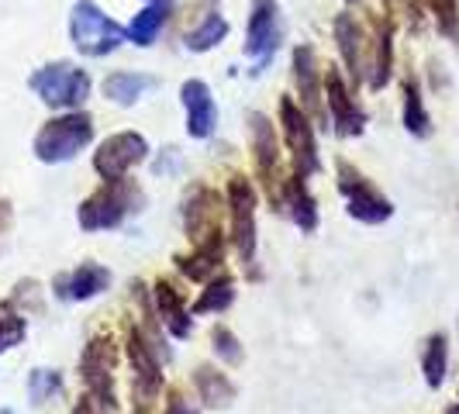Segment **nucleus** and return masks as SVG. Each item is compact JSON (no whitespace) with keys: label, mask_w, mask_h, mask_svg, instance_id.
Masks as SVG:
<instances>
[{"label":"nucleus","mask_w":459,"mask_h":414,"mask_svg":"<svg viewBox=\"0 0 459 414\" xmlns=\"http://www.w3.org/2000/svg\"><path fill=\"white\" fill-rule=\"evenodd\" d=\"M63 393V373L59 369H31V376H28V397H31V404H48L52 397H59Z\"/></svg>","instance_id":"obj_31"},{"label":"nucleus","mask_w":459,"mask_h":414,"mask_svg":"<svg viewBox=\"0 0 459 414\" xmlns=\"http://www.w3.org/2000/svg\"><path fill=\"white\" fill-rule=\"evenodd\" d=\"M149 4H169V0H149Z\"/></svg>","instance_id":"obj_38"},{"label":"nucleus","mask_w":459,"mask_h":414,"mask_svg":"<svg viewBox=\"0 0 459 414\" xmlns=\"http://www.w3.org/2000/svg\"><path fill=\"white\" fill-rule=\"evenodd\" d=\"M404 128L414 138H425L432 132V121H429V111L421 104V91L414 80H404Z\"/></svg>","instance_id":"obj_28"},{"label":"nucleus","mask_w":459,"mask_h":414,"mask_svg":"<svg viewBox=\"0 0 459 414\" xmlns=\"http://www.w3.org/2000/svg\"><path fill=\"white\" fill-rule=\"evenodd\" d=\"M93 138V117L87 111H66L52 117L35 135V156L42 162H69L80 149H87Z\"/></svg>","instance_id":"obj_2"},{"label":"nucleus","mask_w":459,"mask_h":414,"mask_svg":"<svg viewBox=\"0 0 459 414\" xmlns=\"http://www.w3.org/2000/svg\"><path fill=\"white\" fill-rule=\"evenodd\" d=\"M24 332H28V322H24V315L18 311V304L14 300H4L0 304V356L22 342Z\"/></svg>","instance_id":"obj_30"},{"label":"nucleus","mask_w":459,"mask_h":414,"mask_svg":"<svg viewBox=\"0 0 459 414\" xmlns=\"http://www.w3.org/2000/svg\"><path fill=\"white\" fill-rule=\"evenodd\" d=\"M283 207L290 211V218L300 225V231L318 229V204H315V197L307 194L304 177H298V173H294V177L283 184Z\"/></svg>","instance_id":"obj_22"},{"label":"nucleus","mask_w":459,"mask_h":414,"mask_svg":"<svg viewBox=\"0 0 459 414\" xmlns=\"http://www.w3.org/2000/svg\"><path fill=\"white\" fill-rule=\"evenodd\" d=\"M335 173H339V190H342L345 204H349V214L363 225H384L394 214V204L369 184L359 169H352L345 160L335 162Z\"/></svg>","instance_id":"obj_6"},{"label":"nucleus","mask_w":459,"mask_h":414,"mask_svg":"<svg viewBox=\"0 0 459 414\" xmlns=\"http://www.w3.org/2000/svg\"><path fill=\"white\" fill-rule=\"evenodd\" d=\"M7 229V204H4V197H0V231Z\"/></svg>","instance_id":"obj_37"},{"label":"nucleus","mask_w":459,"mask_h":414,"mask_svg":"<svg viewBox=\"0 0 459 414\" xmlns=\"http://www.w3.org/2000/svg\"><path fill=\"white\" fill-rule=\"evenodd\" d=\"M152 87H156V76H149V73H111L104 80V97L121 104V108H132Z\"/></svg>","instance_id":"obj_21"},{"label":"nucleus","mask_w":459,"mask_h":414,"mask_svg":"<svg viewBox=\"0 0 459 414\" xmlns=\"http://www.w3.org/2000/svg\"><path fill=\"white\" fill-rule=\"evenodd\" d=\"M432 7H436L438 28H442L446 35H453V39H459V14H456V0H432Z\"/></svg>","instance_id":"obj_33"},{"label":"nucleus","mask_w":459,"mask_h":414,"mask_svg":"<svg viewBox=\"0 0 459 414\" xmlns=\"http://www.w3.org/2000/svg\"><path fill=\"white\" fill-rule=\"evenodd\" d=\"M149 160V142L138 132H117L104 138L93 152V169L100 180H121L128 177V169H135L138 162Z\"/></svg>","instance_id":"obj_9"},{"label":"nucleus","mask_w":459,"mask_h":414,"mask_svg":"<svg viewBox=\"0 0 459 414\" xmlns=\"http://www.w3.org/2000/svg\"><path fill=\"white\" fill-rule=\"evenodd\" d=\"M135 414H145V404H142V408H138V411Z\"/></svg>","instance_id":"obj_39"},{"label":"nucleus","mask_w":459,"mask_h":414,"mask_svg":"<svg viewBox=\"0 0 459 414\" xmlns=\"http://www.w3.org/2000/svg\"><path fill=\"white\" fill-rule=\"evenodd\" d=\"M335 42H339V52H342V63L349 69V76L359 83L363 80V69H367V35L363 28L356 24L352 14H339L335 18Z\"/></svg>","instance_id":"obj_20"},{"label":"nucleus","mask_w":459,"mask_h":414,"mask_svg":"<svg viewBox=\"0 0 459 414\" xmlns=\"http://www.w3.org/2000/svg\"><path fill=\"white\" fill-rule=\"evenodd\" d=\"M152 169H156V177H177L180 173V149H162V156L152 162Z\"/></svg>","instance_id":"obj_34"},{"label":"nucleus","mask_w":459,"mask_h":414,"mask_svg":"<svg viewBox=\"0 0 459 414\" xmlns=\"http://www.w3.org/2000/svg\"><path fill=\"white\" fill-rule=\"evenodd\" d=\"M280 125H283V142H287L290 160H294V173L307 180L311 173L322 169V160H318L315 125H311V117L304 115V108L294 104V97L280 100Z\"/></svg>","instance_id":"obj_5"},{"label":"nucleus","mask_w":459,"mask_h":414,"mask_svg":"<svg viewBox=\"0 0 459 414\" xmlns=\"http://www.w3.org/2000/svg\"><path fill=\"white\" fill-rule=\"evenodd\" d=\"M221 259H225V235L214 231L211 238L197 242L190 255H177V266H180V273H184L186 280L204 283V280H214V276H218Z\"/></svg>","instance_id":"obj_18"},{"label":"nucleus","mask_w":459,"mask_h":414,"mask_svg":"<svg viewBox=\"0 0 459 414\" xmlns=\"http://www.w3.org/2000/svg\"><path fill=\"white\" fill-rule=\"evenodd\" d=\"M142 207V190H138L128 177L121 180H104V184L93 190L91 197L80 204L76 211V221L83 231H108L125 225V218Z\"/></svg>","instance_id":"obj_1"},{"label":"nucleus","mask_w":459,"mask_h":414,"mask_svg":"<svg viewBox=\"0 0 459 414\" xmlns=\"http://www.w3.org/2000/svg\"><path fill=\"white\" fill-rule=\"evenodd\" d=\"M166 18H169V4H149L145 11H138L135 22L128 24L125 31H128V39H132L135 46L149 48L152 42H156V35L162 31Z\"/></svg>","instance_id":"obj_24"},{"label":"nucleus","mask_w":459,"mask_h":414,"mask_svg":"<svg viewBox=\"0 0 459 414\" xmlns=\"http://www.w3.org/2000/svg\"><path fill=\"white\" fill-rule=\"evenodd\" d=\"M446 414H459V408H453V411H446Z\"/></svg>","instance_id":"obj_40"},{"label":"nucleus","mask_w":459,"mask_h":414,"mask_svg":"<svg viewBox=\"0 0 459 414\" xmlns=\"http://www.w3.org/2000/svg\"><path fill=\"white\" fill-rule=\"evenodd\" d=\"M211 349H214V356H218L221 363H229V367H238V363H242V342L235 339V332L225 328V324H214V328H211Z\"/></svg>","instance_id":"obj_32"},{"label":"nucleus","mask_w":459,"mask_h":414,"mask_svg":"<svg viewBox=\"0 0 459 414\" xmlns=\"http://www.w3.org/2000/svg\"><path fill=\"white\" fill-rule=\"evenodd\" d=\"M349 4H359V0H349Z\"/></svg>","instance_id":"obj_41"},{"label":"nucleus","mask_w":459,"mask_h":414,"mask_svg":"<svg viewBox=\"0 0 459 414\" xmlns=\"http://www.w3.org/2000/svg\"><path fill=\"white\" fill-rule=\"evenodd\" d=\"M73 414H93V397H91V393H87V397H83V401L73 408Z\"/></svg>","instance_id":"obj_36"},{"label":"nucleus","mask_w":459,"mask_h":414,"mask_svg":"<svg viewBox=\"0 0 459 414\" xmlns=\"http://www.w3.org/2000/svg\"><path fill=\"white\" fill-rule=\"evenodd\" d=\"M108 283H111V273H108L104 266H97V263H80L76 270L56 276V280H52V290H56L59 300H91V298H97V294H104Z\"/></svg>","instance_id":"obj_16"},{"label":"nucleus","mask_w":459,"mask_h":414,"mask_svg":"<svg viewBox=\"0 0 459 414\" xmlns=\"http://www.w3.org/2000/svg\"><path fill=\"white\" fill-rule=\"evenodd\" d=\"M229 214H231V242L242 255V263L255 259V186L246 177L229 180Z\"/></svg>","instance_id":"obj_11"},{"label":"nucleus","mask_w":459,"mask_h":414,"mask_svg":"<svg viewBox=\"0 0 459 414\" xmlns=\"http://www.w3.org/2000/svg\"><path fill=\"white\" fill-rule=\"evenodd\" d=\"M166 414H197V408H190L184 397L173 391L169 393V401H166Z\"/></svg>","instance_id":"obj_35"},{"label":"nucleus","mask_w":459,"mask_h":414,"mask_svg":"<svg viewBox=\"0 0 459 414\" xmlns=\"http://www.w3.org/2000/svg\"><path fill=\"white\" fill-rule=\"evenodd\" d=\"M280 39H283V24H280L276 0H253V7H249V28H246V56L255 59L253 76H259L266 69V63L273 59Z\"/></svg>","instance_id":"obj_8"},{"label":"nucleus","mask_w":459,"mask_h":414,"mask_svg":"<svg viewBox=\"0 0 459 414\" xmlns=\"http://www.w3.org/2000/svg\"><path fill=\"white\" fill-rule=\"evenodd\" d=\"M115 363L117 352L111 335H93L80 356V376L87 384L93 404H100V408H115Z\"/></svg>","instance_id":"obj_7"},{"label":"nucleus","mask_w":459,"mask_h":414,"mask_svg":"<svg viewBox=\"0 0 459 414\" xmlns=\"http://www.w3.org/2000/svg\"><path fill=\"white\" fill-rule=\"evenodd\" d=\"M91 73L73 63H48L39 73H31V91L39 100L59 111H80L83 100L91 97Z\"/></svg>","instance_id":"obj_4"},{"label":"nucleus","mask_w":459,"mask_h":414,"mask_svg":"<svg viewBox=\"0 0 459 414\" xmlns=\"http://www.w3.org/2000/svg\"><path fill=\"white\" fill-rule=\"evenodd\" d=\"M69 39H73V46L80 48L83 56L100 59V56L115 52L128 39V31L117 22H111L93 0H76L73 14H69Z\"/></svg>","instance_id":"obj_3"},{"label":"nucleus","mask_w":459,"mask_h":414,"mask_svg":"<svg viewBox=\"0 0 459 414\" xmlns=\"http://www.w3.org/2000/svg\"><path fill=\"white\" fill-rule=\"evenodd\" d=\"M180 100L186 108V135L190 138H207L214 132V121H218V108H214V97L204 80H186L180 87Z\"/></svg>","instance_id":"obj_17"},{"label":"nucleus","mask_w":459,"mask_h":414,"mask_svg":"<svg viewBox=\"0 0 459 414\" xmlns=\"http://www.w3.org/2000/svg\"><path fill=\"white\" fill-rule=\"evenodd\" d=\"M235 300V280L229 273H218L214 280H207V290L197 298V304L190 307V315H211V311H225Z\"/></svg>","instance_id":"obj_26"},{"label":"nucleus","mask_w":459,"mask_h":414,"mask_svg":"<svg viewBox=\"0 0 459 414\" xmlns=\"http://www.w3.org/2000/svg\"><path fill=\"white\" fill-rule=\"evenodd\" d=\"M249 138H253V152L255 166H259V177L266 184V194L276 207H283V177H280V142H276L273 121L266 115L253 111L249 115Z\"/></svg>","instance_id":"obj_10"},{"label":"nucleus","mask_w":459,"mask_h":414,"mask_svg":"<svg viewBox=\"0 0 459 414\" xmlns=\"http://www.w3.org/2000/svg\"><path fill=\"white\" fill-rule=\"evenodd\" d=\"M446 367H449V342H446V335H442V332H436V335H429V342H425V356H421L425 384H429V387H438V384L446 380Z\"/></svg>","instance_id":"obj_27"},{"label":"nucleus","mask_w":459,"mask_h":414,"mask_svg":"<svg viewBox=\"0 0 459 414\" xmlns=\"http://www.w3.org/2000/svg\"><path fill=\"white\" fill-rule=\"evenodd\" d=\"M394 69V42L391 24H377V39H373V63H369V87L380 91L391 80Z\"/></svg>","instance_id":"obj_25"},{"label":"nucleus","mask_w":459,"mask_h":414,"mask_svg":"<svg viewBox=\"0 0 459 414\" xmlns=\"http://www.w3.org/2000/svg\"><path fill=\"white\" fill-rule=\"evenodd\" d=\"M290 66H294V87H298V100L304 108V115L311 117H325V104H322V87H325V73L322 63H318V52L315 46L300 42L290 56Z\"/></svg>","instance_id":"obj_13"},{"label":"nucleus","mask_w":459,"mask_h":414,"mask_svg":"<svg viewBox=\"0 0 459 414\" xmlns=\"http://www.w3.org/2000/svg\"><path fill=\"white\" fill-rule=\"evenodd\" d=\"M225 35H229V22L221 14H207L194 31H186V48L190 52H211Z\"/></svg>","instance_id":"obj_29"},{"label":"nucleus","mask_w":459,"mask_h":414,"mask_svg":"<svg viewBox=\"0 0 459 414\" xmlns=\"http://www.w3.org/2000/svg\"><path fill=\"white\" fill-rule=\"evenodd\" d=\"M194 387H197V397H201L204 408H229L235 401V384L214 367L194 369Z\"/></svg>","instance_id":"obj_23"},{"label":"nucleus","mask_w":459,"mask_h":414,"mask_svg":"<svg viewBox=\"0 0 459 414\" xmlns=\"http://www.w3.org/2000/svg\"><path fill=\"white\" fill-rule=\"evenodd\" d=\"M128 359L135 369V393L142 397V404H149L162 391V363L160 345L152 342L138 324L128 328Z\"/></svg>","instance_id":"obj_12"},{"label":"nucleus","mask_w":459,"mask_h":414,"mask_svg":"<svg viewBox=\"0 0 459 414\" xmlns=\"http://www.w3.org/2000/svg\"><path fill=\"white\" fill-rule=\"evenodd\" d=\"M152 298H156V315H160L162 328H169L173 339H186L194 332V322H190V307L184 304L180 290L166 280H156Z\"/></svg>","instance_id":"obj_19"},{"label":"nucleus","mask_w":459,"mask_h":414,"mask_svg":"<svg viewBox=\"0 0 459 414\" xmlns=\"http://www.w3.org/2000/svg\"><path fill=\"white\" fill-rule=\"evenodd\" d=\"M325 97H328V117H332V128L339 135H363L367 128V115L356 108L352 93L345 87L342 73L335 66H328L325 73Z\"/></svg>","instance_id":"obj_15"},{"label":"nucleus","mask_w":459,"mask_h":414,"mask_svg":"<svg viewBox=\"0 0 459 414\" xmlns=\"http://www.w3.org/2000/svg\"><path fill=\"white\" fill-rule=\"evenodd\" d=\"M184 229L186 238L197 246L211 238L214 231H221V197L211 186L197 184L184 201Z\"/></svg>","instance_id":"obj_14"}]
</instances>
